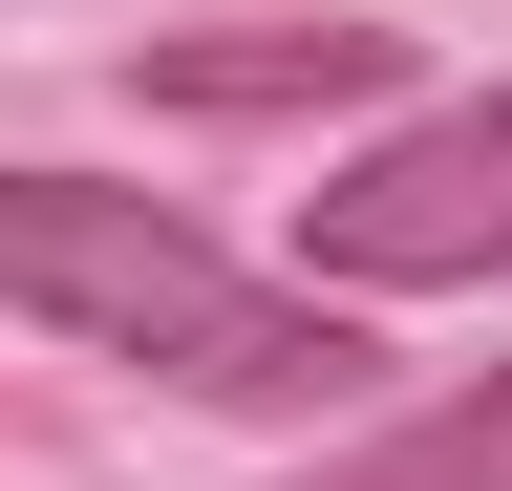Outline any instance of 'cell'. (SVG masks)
Here are the masks:
<instances>
[{
	"label": "cell",
	"instance_id": "6da1fadb",
	"mask_svg": "<svg viewBox=\"0 0 512 491\" xmlns=\"http://www.w3.org/2000/svg\"><path fill=\"white\" fill-rule=\"evenodd\" d=\"M0 321H64V342L150 363L192 406H363V363H384L342 299L235 278L192 214L107 193V171H0Z\"/></svg>",
	"mask_w": 512,
	"mask_h": 491
},
{
	"label": "cell",
	"instance_id": "7a4b0ae2",
	"mask_svg": "<svg viewBox=\"0 0 512 491\" xmlns=\"http://www.w3.org/2000/svg\"><path fill=\"white\" fill-rule=\"evenodd\" d=\"M342 278V299H448V278H512V86L470 107H427V129H384L342 150L299 193V299Z\"/></svg>",
	"mask_w": 512,
	"mask_h": 491
},
{
	"label": "cell",
	"instance_id": "3957f363",
	"mask_svg": "<svg viewBox=\"0 0 512 491\" xmlns=\"http://www.w3.org/2000/svg\"><path fill=\"white\" fill-rule=\"evenodd\" d=\"M150 107H384L406 22H214V43H128Z\"/></svg>",
	"mask_w": 512,
	"mask_h": 491
},
{
	"label": "cell",
	"instance_id": "277c9868",
	"mask_svg": "<svg viewBox=\"0 0 512 491\" xmlns=\"http://www.w3.org/2000/svg\"><path fill=\"white\" fill-rule=\"evenodd\" d=\"M299 491H512V363L448 385V406H406V427H363V449L299 470Z\"/></svg>",
	"mask_w": 512,
	"mask_h": 491
}]
</instances>
